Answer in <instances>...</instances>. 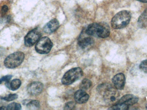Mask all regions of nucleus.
I'll use <instances>...</instances> for the list:
<instances>
[{"label":"nucleus","instance_id":"13","mask_svg":"<svg viewBox=\"0 0 147 110\" xmlns=\"http://www.w3.org/2000/svg\"><path fill=\"white\" fill-rule=\"evenodd\" d=\"M89 99V95L83 90H79L76 92L74 94V99L76 103L79 104L85 103Z\"/></svg>","mask_w":147,"mask_h":110},{"label":"nucleus","instance_id":"3","mask_svg":"<svg viewBox=\"0 0 147 110\" xmlns=\"http://www.w3.org/2000/svg\"><path fill=\"white\" fill-rule=\"evenodd\" d=\"M131 13L127 10H123L117 13L112 18L111 25L114 29H119L125 27L129 23Z\"/></svg>","mask_w":147,"mask_h":110},{"label":"nucleus","instance_id":"4","mask_svg":"<svg viewBox=\"0 0 147 110\" xmlns=\"http://www.w3.org/2000/svg\"><path fill=\"white\" fill-rule=\"evenodd\" d=\"M25 54L22 52H16L8 56L4 61V65L7 68H14L23 62Z\"/></svg>","mask_w":147,"mask_h":110},{"label":"nucleus","instance_id":"14","mask_svg":"<svg viewBox=\"0 0 147 110\" xmlns=\"http://www.w3.org/2000/svg\"><path fill=\"white\" fill-rule=\"evenodd\" d=\"M9 82H6V85L10 90L13 91L18 90L21 85V81L18 79L13 80L10 83H9Z\"/></svg>","mask_w":147,"mask_h":110},{"label":"nucleus","instance_id":"25","mask_svg":"<svg viewBox=\"0 0 147 110\" xmlns=\"http://www.w3.org/2000/svg\"><path fill=\"white\" fill-rule=\"evenodd\" d=\"M137 1H139L142 2L143 3H147V0H137Z\"/></svg>","mask_w":147,"mask_h":110},{"label":"nucleus","instance_id":"11","mask_svg":"<svg viewBox=\"0 0 147 110\" xmlns=\"http://www.w3.org/2000/svg\"><path fill=\"white\" fill-rule=\"evenodd\" d=\"M59 26L58 21L57 19H53L46 24L44 28V32L47 34L52 33L58 29Z\"/></svg>","mask_w":147,"mask_h":110},{"label":"nucleus","instance_id":"2","mask_svg":"<svg viewBox=\"0 0 147 110\" xmlns=\"http://www.w3.org/2000/svg\"><path fill=\"white\" fill-rule=\"evenodd\" d=\"M85 33L90 36L105 38L109 37L110 33V29L109 25L104 22L94 23L87 27Z\"/></svg>","mask_w":147,"mask_h":110},{"label":"nucleus","instance_id":"6","mask_svg":"<svg viewBox=\"0 0 147 110\" xmlns=\"http://www.w3.org/2000/svg\"><path fill=\"white\" fill-rule=\"evenodd\" d=\"M52 47V42L48 37H45L38 40L35 46V50L40 54H47L51 51Z\"/></svg>","mask_w":147,"mask_h":110},{"label":"nucleus","instance_id":"5","mask_svg":"<svg viewBox=\"0 0 147 110\" xmlns=\"http://www.w3.org/2000/svg\"><path fill=\"white\" fill-rule=\"evenodd\" d=\"M83 71L80 67H75L69 70L62 78V82L63 84H71L80 78L83 75Z\"/></svg>","mask_w":147,"mask_h":110},{"label":"nucleus","instance_id":"26","mask_svg":"<svg viewBox=\"0 0 147 110\" xmlns=\"http://www.w3.org/2000/svg\"><path fill=\"white\" fill-rule=\"evenodd\" d=\"M0 109L1 110H6L7 109V108H6L5 107H2L1 108H0Z\"/></svg>","mask_w":147,"mask_h":110},{"label":"nucleus","instance_id":"21","mask_svg":"<svg viewBox=\"0 0 147 110\" xmlns=\"http://www.w3.org/2000/svg\"><path fill=\"white\" fill-rule=\"evenodd\" d=\"M140 68L144 72L147 73V60L143 61L141 63L140 65Z\"/></svg>","mask_w":147,"mask_h":110},{"label":"nucleus","instance_id":"17","mask_svg":"<svg viewBox=\"0 0 147 110\" xmlns=\"http://www.w3.org/2000/svg\"><path fill=\"white\" fill-rule=\"evenodd\" d=\"M91 86V82L87 79H85L81 82L80 88L83 90H88Z\"/></svg>","mask_w":147,"mask_h":110},{"label":"nucleus","instance_id":"1","mask_svg":"<svg viewBox=\"0 0 147 110\" xmlns=\"http://www.w3.org/2000/svg\"><path fill=\"white\" fill-rule=\"evenodd\" d=\"M98 91L102 95L106 103L115 105L119 100L120 94L115 88L108 84L100 85L97 88Z\"/></svg>","mask_w":147,"mask_h":110},{"label":"nucleus","instance_id":"20","mask_svg":"<svg viewBox=\"0 0 147 110\" xmlns=\"http://www.w3.org/2000/svg\"><path fill=\"white\" fill-rule=\"evenodd\" d=\"M18 95L16 94H9L6 97L1 98V99L5 101L9 102V101H13V100L17 99L18 98Z\"/></svg>","mask_w":147,"mask_h":110},{"label":"nucleus","instance_id":"7","mask_svg":"<svg viewBox=\"0 0 147 110\" xmlns=\"http://www.w3.org/2000/svg\"><path fill=\"white\" fill-rule=\"evenodd\" d=\"M41 34L38 29H34L30 31L24 39L25 45L28 47L32 46L39 40Z\"/></svg>","mask_w":147,"mask_h":110},{"label":"nucleus","instance_id":"15","mask_svg":"<svg viewBox=\"0 0 147 110\" xmlns=\"http://www.w3.org/2000/svg\"><path fill=\"white\" fill-rule=\"evenodd\" d=\"M138 24L140 28H145L147 26V9L142 13L139 17Z\"/></svg>","mask_w":147,"mask_h":110},{"label":"nucleus","instance_id":"19","mask_svg":"<svg viewBox=\"0 0 147 110\" xmlns=\"http://www.w3.org/2000/svg\"><path fill=\"white\" fill-rule=\"evenodd\" d=\"M21 109V105L16 103L10 104L8 105L7 108V109L9 110H20Z\"/></svg>","mask_w":147,"mask_h":110},{"label":"nucleus","instance_id":"18","mask_svg":"<svg viewBox=\"0 0 147 110\" xmlns=\"http://www.w3.org/2000/svg\"><path fill=\"white\" fill-rule=\"evenodd\" d=\"M129 106L123 103H117L110 108L109 109L125 110L128 109Z\"/></svg>","mask_w":147,"mask_h":110},{"label":"nucleus","instance_id":"23","mask_svg":"<svg viewBox=\"0 0 147 110\" xmlns=\"http://www.w3.org/2000/svg\"><path fill=\"white\" fill-rule=\"evenodd\" d=\"M12 76L11 75H7V76H4L2 77L0 79V84L2 82H7L9 81V80L11 79L12 78Z\"/></svg>","mask_w":147,"mask_h":110},{"label":"nucleus","instance_id":"10","mask_svg":"<svg viewBox=\"0 0 147 110\" xmlns=\"http://www.w3.org/2000/svg\"><path fill=\"white\" fill-rule=\"evenodd\" d=\"M112 82L116 89L123 90L125 84V77L124 74L119 73L115 75L112 79Z\"/></svg>","mask_w":147,"mask_h":110},{"label":"nucleus","instance_id":"12","mask_svg":"<svg viewBox=\"0 0 147 110\" xmlns=\"http://www.w3.org/2000/svg\"><path fill=\"white\" fill-rule=\"evenodd\" d=\"M138 98L131 94L125 95L119 99L117 103H123L128 106L134 105L138 102Z\"/></svg>","mask_w":147,"mask_h":110},{"label":"nucleus","instance_id":"24","mask_svg":"<svg viewBox=\"0 0 147 110\" xmlns=\"http://www.w3.org/2000/svg\"><path fill=\"white\" fill-rule=\"evenodd\" d=\"M8 10V8L7 6H6V5H4V6H3L1 9V13L3 15L6 13Z\"/></svg>","mask_w":147,"mask_h":110},{"label":"nucleus","instance_id":"9","mask_svg":"<svg viewBox=\"0 0 147 110\" xmlns=\"http://www.w3.org/2000/svg\"><path fill=\"white\" fill-rule=\"evenodd\" d=\"M94 40L89 36H81L78 40L79 46L83 50L90 49L94 44Z\"/></svg>","mask_w":147,"mask_h":110},{"label":"nucleus","instance_id":"22","mask_svg":"<svg viewBox=\"0 0 147 110\" xmlns=\"http://www.w3.org/2000/svg\"><path fill=\"white\" fill-rule=\"evenodd\" d=\"M75 106V104L74 102H69L65 105V109L72 110L74 109Z\"/></svg>","mask_w":147,"mask_h":110},{"label":"nucleus","instance_id":"8","mask_svg":"<svg viewBox=\"0 0 147 110\" xmlns=\"http://www.w3.org/2000/svg\"><path fill=\"white\" fill-rule=\"evenodd\" d=\"M43 87V84L40 82H32L28 86V92L32 96H38L42 92Z\"/></svg>","mask_w":147,"mask_h":110},{"label":"nucleus","instance_id":"16","mask_svg":"<svg viewBox=\"0 0 147 110\" xmlns=\"http://www.w3.org/2000/svg\"><path fill=\"white\" fill-rule=\"evenodd\" d=\"M40 103L37 100H32L27 105V107L28 109L36 110L39 109Z\"/></svg>","mask_w":147,"mask_h":110}]
</instances>
